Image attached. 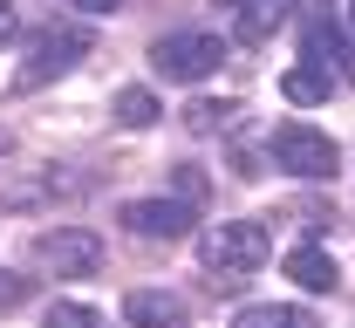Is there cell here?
Segmentation results:
<instances>
[{
    "instance_id": "cell-1",
    "label": "cell",
    "mask_w": 355,
    "mask_h": 328,
    "mask_svg": "<svg viewBox=\"0 0 355 328\" xmlns=\"http://www.w3.org/2000/svg\"><path fill=\"white\" fill-rule=\"evenodd\" d=\"M266 246H273V226L266 219H219V226L198 233V260H205V274L219 287H232L266 260Z\"/></svg>"
},
{
    "instance_id": "cell-2",
    "label": "cell",
    "mask_w": 355,
    "mask_h": 328,
    "mask_svg": "<svg viewBox=\"0 0 355 328\" xmlns=\"http://www.w3.org/2000/svg\"><path fill=\"white\" fill-rule=\"evenodd\" d=\"M273 164L287 178H335L342 171V144L328 130H308V123H280L273 130Z\"/></svg>"
},
{
    "instance_id": "cell-3",
    "label": "cell",
    "mask_w": 355,
    "mask_h": 328,
    "mask_svg": "<svg viewBox=\"0 0 355 328\" xmlns=\"http://www.w3.org/2000/svg\"><path fill=\"white\" fill-rule=\"evenodd\" d=\"M219 62H225V42H219V35H198V28L164 35V42L150 48V69H157L164 83H205Z\"/></svg>"
},
{
    "instance_id": "cell-4",
    "label": "cell",
    "mask_w": 355,
    "mask_h": 328,
    "mask_svg": "<svg viewBox=\"0 0 355 328\" xmlns=\"http://www.w3.org/2000/svg\"><path fill=\"white\" fill-rule=\"evenodd\" d=\"M89 55V35L83 28H48V35H35V48H28V62H21V89H42V83H55V76H69L76 62Z\"/></svg>"
},
{
    "instance_id": "cell-5",
    "label": "cell",
    "mask_w": 355,
    "mask_h": 328,
    "mask_svg": "<svg viewBox=\"0 0 355 328\" xmlns=\"http://www.w3.org/2000/svg\"><path fill=\"white\" fill-rule=\"evenodd\" d=\"M35 267H48V274H96L103 267V239L89 226H55V233L35 239Z\"/></svg>"
},
{
    "instance_id": "cell-6",
    "label": "cell",
    "mask_w": 355,
    "mask_h": 328,
    "mask_svg": "<svg viewBox=\"0 0 355 328\" xmlns=\"http://www.w3.org/2000/svg\"><path fill=\"white\" fill-rule=\"evenodd\" d=\"M191 219H198V212H191L184 198H130V205H123V226H130L137 239H184Z\"/></svg>"
},
{
    "instance_id": "cell-7",
    "label": "cell",
    "mask_w": 355,
    "mask_h": 328,
    "mask_svg": "<svg viewBox=\"0 0 355 328\" xmlns=\"http://www.w3.org/2000/svg\"><path fill=\"white\" fill-rule=\"evenodd\" d=\"M123 322L130 328H184L191 308H184L178 294H164V287H137L130 301H123Z\"/></svg>"
},
{
    "instance_id": "cell-8",
    "label": "cell",
    "mask_w": 355,
    "mask_h": 328,
    "mask_svg": "<svg viewBox=\"0 0 355 328\" xmlns=\"http://www.w3.org/2000/svg\"><path fill=\"white\" fill-rule=\"evenodd\" d=\"M287 274H294V287H308V294H335V281H342V274H335V260H328L314 239L287 253Z\"/></svg>"
},
{
    "instance_id": "cell-9",
    "label": "cell",
    "mask_w": 355,
    "mask_h": 328,
    "mask_svg": "<svg viewBox=\"0 0 355 328\" xmlns=\"http://www.w3.org/2000/svg\"><path fill=\"white\" fill-rule=\"evenodd\" d=\"M232 328H321V315L301 301H260V308H239Z\"/></svg>"
},
{
    "instance_id": "cell-10",
    "label": "cell",
    "mask_w": 355,
    "mask_h": 328,
    "mask_svg": "<svg viewBox=\"0 0 355 328\" xmlns=\"http://www.w3.org/2000/svg\"><path fill=\"white\" fill-rule=\"evenodd\" d=\"M287 14H294L287 0H239V42H266Z\"/></svg>"
},
{
    "instance_id": "cell-11",
    "label": "cell",
    "mask_w": 355,
    "mask_h": 328,
    "mask_svg": "<svg viewBox=\"0 0 355 328\" xmlns=\"http://www.w3.org/2000/svg\"><path fill=\"white\" fill-rule=\"evenodd\" d=\"M335 89V69H287V76H280V96H287V103H321V96Z\"/></svg>"
},
{
    "instance_id": "cell-12",
    "label": "cell",
    "mask_w": 355,
    "mask_h": 328,
    "mask_svg": "<svg viewBox=\"0 0 355 328\" xmlns=\"http://www.w3.org/2000/svg\"><path fill=\"white\" fill-rule=\"evenodd\" d=\"M157 116H164V103L150 89H116V123H123V130H150Z\"/></svg>"
},
{
    "instance_id": "cell-13",
    "label": "cell",
    "mask_w": 355,
    "mask_h": 328,
    "mask_svg": "<svg viewBox=\"0 0 355 328\" xmlns=\"http://www.w3.org/2000/svg\"><path fill=\"white\" fill-rule=\"evenodd\" d=\"M239 116V103H212V96H198L191 110H184V130H198V137H212V130H225Z\"/></svg>"
},
{
    "instance_id": "cell-14",
    "label": "cell",
    "mask_w": 355,
    "mask_h": 328,
    "mask_svg": "<svg viewBox=\"0 0 355 328\" xmlns=\"http://www.w3.org/2000/svg\"><path fill=\"white\" fill-rule=\"evenodd\" d=\"M42 328H103V315L83 308V301H55V308L42 315Z\"/></svg>"
},
{
    "instance_id": "cell-15",
    "label": "cell",
    "mask_w": 355,
    "mask_h": 328,
    "mask_svg": "<svg viewBox=\"0 0 355 328\" xmlns=\"http://www.w3.org/2000/svg\"><path fill=\"white\" fill-rule=\"evenodd\" d=\"M28 301V274H7L0 267V308H21Z\"/></svg>"
},
{
    "instance_id": "cell-16",
    "label": "cell",
    "mask_w": 355,
    "mask_h": 328,
    "mask_svg": "<svg viewBox=\"0 0 355 328\" xmlns=\"http://www.w3.org/2000/svg\"><path fill=\"white\" fill-rule=\"evenodd\" d=\"M287 7H294V14L308 21V28H321V21H335V7H328V0H287Z\"/></svg>"
},
{
    "instance_id": "cell-17",
    "label": "cell",
    "mask_w": 355,
    "mask_h": 328,
    "mask_svg": "<svg viewBox=\"0 0 355 328\" xmlns=\"http://www.w3.org/2000/svg\"><path fill=\"white\" fill-rule=\"evenodd\" d=\"M69 7H83V14H116L123 0H69Z\"/></svg>"
},
{
    "instance_id": "cell-18",
    "label": "cell",
    "mask_w": 355,
    "mask_h": 328,
    "mask_svg": "<svg viewBox=\"0 0 355 328\" xmlns=\"http://www.w3.org/2000/svg\"><path fill=\"white\" fill-rule=\"evenodd\" d=\"M7 35H14V14H7V0H0V42H7Z\"/></svg>"
},
{
    "instance_id": "cell-19",
    "label": "cell",
    "mask_w": 355,
    "mask_h": 328,
    "mask_svg": "<svg viewBox=\"0 0 355 328\" xmlns=\"http://www.w3.org/2000/svg\"><path fill=\"white\" fill-rule=\"evenodd\" d=\"M342 69H349V76H355V48H349V62H342Z\"/></svg>"
},
{
    "instance_id": "cell-20",
    "label": "cell",
    "mask_w": 355,
    "mask_h": 328,
    "mask_svg": "<svg viewBox=\"0 0 355 328\" xmlns=\"http://www.w3.org/2000/svg\"><path fill=\"white\" fill-rule=\"evenodd\" d=\"M349 21H355V0H349Z\"/></svg>"
},
{
    "instance_id": "cell-21",
    "label": "cell",
    "mask_w": 355,
    "mask_h": 328,
    "mask_svg": "<svg viewBox=\"0 0 355 328\" xmlns=\"http://www.w3.org/2000/svg\"><path fill=\"white\" fill-rule=\"evenodd\" d=\"M225 7H239V0H225Z\"/></svg>"
},
{
    "instance_id": "cell-22",
    "label": "cell",
    "mask_w": 355,
    "mask_h": 328,
    "mask_svg": "<svg viewBox=\"0 0 355 328\" xmlns=\"http://www.w3.org/2000/svg\"><path fill=\"white\" fill-rule=\"evenodd\" d=\"M0 150H7V137H0Z\"/></svg>"
}]
</instances>
